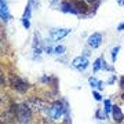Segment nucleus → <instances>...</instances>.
<instances>
[{
  "instance_id": "1",
  "label": "nucleus",
  "mask_w": 124,
  "mask_h": 124,
  "mask_svg": "<svg viewBox=\"0 0 124 124\" xmlns=\"http://www.w3.org/2000/svg\"><path fill=\"white\" fill-rule=\"evenodd\" d=\"M17 117L19 120V123H29L32 119V112L31 108L26 105H18L17 106Z\"/></svg>"
},
{
  "instance_id": "2",
  "label": "nucleus",
  "mask_w": 124,
  "mask_h": 124,
  "mask_svg": "<svg viewBox=\"0 0 124 124\" xmlns=\"http://www.w3.org/2000/svg\"><path fill=\"white\" fill-rule=\"evenodd\" d=\"M63 113H65V108H63V105H62V102H61V101H55L53 105L50 106L48 116L51 117V119H54V120L61 119Z\"/></svg>"
},
{
  "instance_id": "3",
  "label": "nucleus",
  "mask_w": 124,
  "mask_h": 124,
  "mask_svg": "<svg viewBox=\"0 0 124 124\" xmlns=\"http://www.w3.org/2000/svg\"><path fill=\"white\" fill-rule=\"evenodd\" d=\"M11 85H13V88L18 93H26L28 88H29V84H28L26 81H23L22 79H19L17 76H11Z\"/></svg>"
},
{
  "instance_id": "4",
  "label": "nucleus",
  "mask_w": 124,
  "mask_h": 124,
  "mask_svg": "<svg viewBox=\"0 0 124 124\" xmlns=\"http://www.w3.org/2000/svg\"><path fill=\"white\" fill-rule=\"evenodd\" d=\"M69 32H70V29H51L50 31V36H51V39L53 40H61V39H63L66 35H69Z\"/></svg>"
},
{
  "instance_id": "5",
  "label": "nucleus",
  "mask_w": 124,
  "mask_h": 124,
  "mask_svg": "<svg viewBox=\"0 0 124 124\" xmlns=\"http://www.w3.org/2000/svg\"><path fill=\"white\" fill-rule=\"evenodd\" d=\"M72 65L79 69V70H84L85 68L88 66V59L85 57H76L73 61H72Z\"/></svg>"
},
{
  "instance_id": "6",
  "label": "nucleus",
  "mask_w": 124,
  "mask_h": 124,
  "mask_svg": "<svg viewBox=\"0 0 124 124\" xmlns=\"http://www.w3.org/2000/svg\"><path fill=\"white\" fill-rule=\"evenodd\" d=\"M102 43V35L101 33H94L88 37V46L91 48H97Z\"/></svg>"
},
{
  "instance_id": "7",
  "label": "nucleus",
  "mask_w": 124,
  "mask_h": 124,
  "mask_svg": "<svg viewBox=\"0 0 124 124\" xmlns=\"http://www.w3.org/2000/svg\"><path fill=\"white\" fill-rule=\"evenodd\" d=\"M0 17L3 22H7L10 19V14H8V6L6 3V0H0Z\"/></svg>"
},
{
  "instance_id": "8",
  "label": "nucleus",
  "mask_w": 124,
  "mask_h": 124,
  "mask_svg": "<svg viewBox=\"0 0 124 124\" xmlns=\"http://www.w3.org/2000/svg\"><path fill=\"white\" fill-rule=\"evenodd\" d=\"M72 3H73L75 8L77 10L79 14H85L87 11H88V6L85 4L83 0H72Z\"/></svg>"
},
{
  "instance_id": "9",
  "label": "nucleus",
  "mask_w": 124,
  "mask_h": 124,
  "mask_svg": "<svg viewBox=\"0 0 124 124\" xmlns=\"http://www.w3.org/2000/svg\"><path fill=\"white\" fill-rule=\"evenodd\" d=\"M112 115H113V120H115V121H117V123L123 121L124 115H123V112H121V109H120V106L115 105V106L112 108Z\"/></svg>"
},
{
  "instance_id": "10",
  "label": "nucleus",
  "mask_w": 124,
  "mask_h": 124,
  "mask_svg": "<svg viewBox=\"0 0 124 124\" xmlns=\"http://www.w3.org/2000/svg\"><path fill=\"white\" fill-rule=\"evenodd\" d=\"M88 83H90V85H91L93 88L103 90V83H102V81H99V80H97V79H94V77H90Z\"/></svg>"
},
{
  "instance_id": "11",
  "label": "nucleus",
  "mask_w": 124,
  "mask_h": 124,
  "mask_svg": "<svg viewBox=\"0 0 124 124\" xmlns=\"http://www.w3.org/2000/svg\"><path fill=\"white\" fill-rule=\"evenodd\" d=\"M103 68V58L99 57L95 59V62H94V68H93V72H98L99 69H102Z\"/></svg>"
},
{
  "instance_id": "12",
  "label": "nucleus",
  "mask_w": 124,
  "mask_h": 124,
  "mask_svg": "<svg viewBox=\"0 0 124 124\" xmlns=\"http://www.w3.org/2000/svg\"><path fill=\"white\" fill-rule=\"evenodd\" d=\"M103 110H105V113H106V115H109V113H110L112 112V103H110V101H109V99H105V101H103Z\"/></svg>"
},
{
  "instance_id": "13",
  "label": "nucleus",
  "mask_w": 124,
  "mask_h": 124,
  "mask_svg": "<svg viewBox=\"0 0 124 124\" xmlns=\"http://www.w3.org/2000/svg\"><path fill=\"white\" fill-rule=\"evenodd\" d=\"M31 13H32V6L31 4H28L26 6V8H25V13H23V17L22 18H31Z\"/></svg>"
},
{
  "instance_id": "14",
  "label": "nucleus",
  "mask_w": 124,
  "mask_h": 124,
  "mask_svg": "<svg viewBox=\"0 0 124 124\" xmlns=\"http://www.w3.org/2000/svg\"><path fill=\"white\" fill-rule=\"evenodd\" d=\"M65 46H58V47H55V48H54V53L55 54H58V55H61V54H63L65 53Z\"/></svg>"
},
{
  "instance_id": "15",
  "label": "nucleus",
  "mask_w": 124,
  "mask_h": 124,
  "mask_svg": "<svg viewBox=\"0 0 124 124\" xmlns=\"http://www.w3.org/2000/svg\"><path fill=\"white\" fill-rule=\"evenodd\" d=\"M119 50H120V47H115V48H112V62H116V57H117Z\"/></svg>"
},
{
  "instance_id": "16",
  "label": "nucleus",
  "mask_w": 124,
  "mask_h": 124,
  "mask_svg": "<svg viewBox=\"0 0 124 124\" xmlns=\"http://www.w3.org/2000/svg\"><path fill=\"white\" fill-rule=\"evenodd\" d=\"M22 25H23L25 29H29V28H31V22H29L28 18H22Z\"/></svg>"
},
{
  "instance_id": "17",
  "label": "nucleus",
  "mask_w": 124,
  "mask_h": 124,
  "mask_svg": "<svg viewBox=\"0 0 124 124\" xmlns=\"http://www.w3.org/2000/svg\"><path fill=\"white\" fill-rule=\"evenodd\" d=\"M106 113H105V115H102V112L101 110H98L97 112V117H98V119H99V120H103V119H106Z\"/></svg>"
},
{
  "instance_id": "18",
  "label": "nucleus",
  "mask_w": 124,
  "mask_h": 124,
  "mask_svg": "<svg viewBox=\"0 0 124 124\" xmlns=\"http://www.w3.org/2000/svg\"><path fill=\"white\" fill-rule=\"evenodd\" d=\"M93 97L97 99V101H101L102 99V97H101V94L99 93H97V91H93Z\"/></svg>"
},
{
  "instance_id": "19",
  "label": "nucleus",
  "mask_w": 124,
  "mask_h": 124,
  "mask_svg": "<svg viewBox=\"0 0 124 124\" xmlns=\"http://www.w3.org/2000/svg\"><path fill=\"white\" fill-rule=\"evenodd\" d=\"M29 1H31V6H33V7H39L40 6V3L37 0H29Z\"/></svg>"
},
{
  "instance_id": "20",
  "label": "nucleus",
  "mask_w": 124,
  "mask_h": 124,
  "mask_svg": "<svg viewBox=\"0 0 124 124\" xmlns=\"http://www.w3.org/2000/svg\"><path fill=\"white\" fill-rule=\"evenodd\" d=\"M120 87L124 88V76H121V79H120Z\"/></svg>"
},
{
  "instance_id": "21",
  "label": "nucleus",
  "mask_w": 124,
  "mask_h": 124,
  "mask_svg": "<svg viewBox=\"0 0 124 124\" xmlns=\"http://www.w3.org/2000/svg\"><path fill=\"white\" fill-rule=\"evenodd\" d=\"M117 31H119V32L124 31V22H123V23H120V25H119V28H117Z\"/></svg>"
},
{
  "instance_id": "22",
  "label": "nucleus",
  "mask_w": 124,
  "mask_h": 124,
  "mask_svg": "<svg viewBox=\"0 0 124 124\" xmlns=\"http://www.w3.org/2000/svg\"><path fill=\"white\" fill-rule=\"evenodd\" d=\"M117 3H119L120 6H123L124 4V0H117Z\"/></svg>"
},
{
  "instance_id": "23",
  "label": "nucleus",
  "mask_w": 124,
  "mask_h": 124,
  "mask_svg": "<svg viewBox=\"0 0 124 124\" xmlns=\"http://www.w3.org/2000/svg\"><path fill=\"white\" fill-rule=\"evenodd\" d=\"M57 1H59V0H50V3H51V4H55Z\"/></svg>"
},
{
  "instance_id": "24",
  "label": "nucleus",
  "mask_w": 124,
  "mask_h": 124,
  "mask_svg": "<svg viewBox=\"0 0 124 124\" xmlns=\"http://www.w3.org/2000/svg\"><path fill=\"white\" fill-rule=\"evenodd\" d=\"M85 1H87V3H94L95 0H85Z\"/></svg>"
},
{
  "instance_id": "25",
  "label": "nucleus",
  "mask_w": 124,
  "mask_h": 124,
  "mask_svg": "<svg viewBox=\"0 0 124 124\" xmlns=\"http://www.w3.org/2000/svg\"><path fill=\"white\" fill-rule=\"evenodd\" d=\"M121 98H123V101H124V94H123V95H121Z\"/></svg>"
}]
</instances>
